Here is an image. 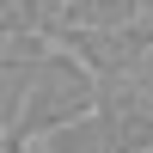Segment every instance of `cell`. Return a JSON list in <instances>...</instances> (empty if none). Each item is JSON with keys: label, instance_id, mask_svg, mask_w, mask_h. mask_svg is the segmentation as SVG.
<instances>
[{"label": "cell", "instance_id": "6da1fadb", "mask_svg": "<svg viewBox=\"0 0 153 153\" xmlns=\"http://www.w3.org/2000/svg\"><path fill=\"white\" fill-rule=\"evenodd\" d=\"M86 110H98V80L68 55V49L49 43L43 55H37V68H31V86H25L19 123H12V153H25L31 141L55 135L61 123L86 117Z\"/></svg>", "mask_w": 153, "mask_h": 153}, {"label": "cell", "instance_id": "7a4b0ae2", "mask_svg": "<svg viewBox=\"0 0 153 153\" xmlns=\"http://www.w3.org/2000/svg\"><path fill=\"white\" fill-rule=\"evenodd\" d=\"M98 117L110 123L123 153H153V98H141L129 80L98 86Z\"/></svg>", "mask_w": 153, "mask_h": 153}, {"label": "cell", "instance_id": "3957f363", "mask_svg": "<svg viewBox=\"0 0 153 153\" xmlns=\"http://www.w3.org/2000/svg\"><path fill=\"white\" fill-rule=\"evenodd\" d=\"M25 153H123L117 135H110V123L98 117V110H86V117L61 123L55 135H43V141H31Z\"/></svg>", "mask_w": 153, "mask_h": 153}, {"label": "cell", "instance_id": "277c9868", "mask_svg": "<svg viewBox=\"0 0 153 153\" xmlns=\"http://www.w3.org/2000/svg\"><path fill=\"white\" fill-rule=\"evenodd\" d=\"M141 19V0H61V31H117V25H135Z\"/></svg>", "mask_w": 153, "mask_h": 153}, {"label": "cell", "instance_id": "5b68a950", "mask_svg": "<svg viewBox=\"0 0 153 153\" xmlns=\"http://www.w3.org/2000/svg\"><path fill=\"white\" fill-rule=\"evenodd\" d=\"M129 86H135L141 98H153V43H147V55L135 61V74H129Z\"/></svg>", "mask_w": 153, "mask_h": 153}, {"label": "cell", "instance_id": "8992f818", "mask_svg": "<svg viewBox=\"0 0 153 153\" xmlns=\"http://www.w3.org/2000/svg\"><path fill=\"white\" fill-rule=\"evenodd\" d=\"M141 19H147V25H153V0H141Z\"/></svg>", "mask_w": 153, "mask_h": 153}]
</instances>
